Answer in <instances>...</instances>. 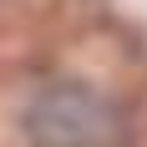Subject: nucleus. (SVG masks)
Segmentation results:
<instances>
[{"label": "nucleus", "instance_id": "nucleus-1", "mask_svg": "<svg viewBox=\"0 0 147 147\" xmlns=\"http://www.w3.org/2000/svg\"><path fill=\"white\" fill-rule=\"evenodd\" d=\"M20 132L30 147H117L127 137V117L102 86L56 76L26 91Z\"/></svg>", "mask_w": 147, "mask_h": 147}]
</instances>
